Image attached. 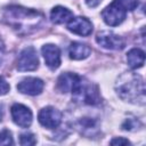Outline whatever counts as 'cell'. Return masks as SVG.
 <instances>
[{"instance_id":"6da1fadb","label":"cell","mask_w":146,"mask_h":146,"mask_svg":"<svg viewBox=\"0 0 146 146\" xmlns=\"http://www.w3.org/2000/svg\"><path fill=\"white\" fill-rule=\"evenodd\" d=\"M3 19L19 34H29L42 24L44 16L34 9L22 6H8L3 9Z\"/></svg>"},{"instance_id":"7a4b0ae2","label":"cell","mask_w":146,"mask_h":146,"mask_svg":"<svg viewBox=\"0 0 146 146\" xmlns=\"http://www.w3.org/2000/svg\"><path fill=\"white\" fill-rule=\"evenodd\" d=\"M115 90L121 99L133 103H145V83L141 75L132 72H125L119 76L115 83Z\"/></svg>"},{"instance_id":"3957f363","label":"cell","mask_w":146,"mask_h":146,"mask_svg":"<svg viewBox=\"0 0 146 146\" xmlns=\"http://www.w3.org/2000/svg\"><path fill=\"white\" fill-rule=\"evenodd\" d=\"M84 87V82H82V78L74 73H63L59 75L57 80V89L63 92H72L74 96H79Z\"/></svg>"},{"instance_id":"277c9868","label":"cell","mask_w":146,"mask_h":146,"mask_svg":"<svg viewBox=\"0 0 146 146\" xmlns=\"http://www.w3.org/2000/svg\"><path fill=\"white\" fill-rule=\"evenodd\" d=\"M125 15H127L125 9L122 8L116 0H114L110 6H107L102 11L103 21L110 26H116L121 24L124 21Z\"/></svg>"},{"instance_id":"5b68a950","label":"cell","mask_w":146,"mask_h":146,"mask_svg":"<svg viewBox=\"0 0 146 146\" xmlns=\"http://www.w3.org/2000/svg\"><path fill=\"white\" fill-rule=\"evenodd\" d=\"M39 66V58L36 51L33 47L24 48L18 56L17 59V70L22 72L26 71H34Z\"/></svg>"},{"instance_id":"8992f818","label":"cell","mask_w":146,"mask_h":146,"mask_svg":"<svg viewBox=\"0 0 146 146\" xmlns=\"http://www.w3.org/2000/svg\"><path fill=\"white\" fill-rule=\"evenodd\" d=\"M96 42L105 49L121 50L124 48V40L112 31H102L96 35Z\"/></svg>"},{"instance_id":"52a82bcc","label":"cell","mask_w":146,"mask_h":146,"mask_svg":"<svg viewBox=\"0 0 146 146\" xmlns=\"http://www.w3.org/2000/svg\"><path fill=\"white\" fill-rule=\"evenodd\" d=\"M38 119L42 127L47 129H55L62 122V113L52 106H47L39 112Z\"/></svg>"},{"instance_id":"ba28073f","label":"cell","mask_w":146,"mask_h":146,"mask_svg":"<svg viewBox=\"0 0 146 146\" xmlns=\"http://www.w3.org/2000/svg\"><path fill=\"white\" fill-rule=\"evenodd\" d=\"M13 121L21 128H29L32 123V112L29 107L22 104H14L10 108Z\"/></svg>"},{"instance_id":"9c48e42d","label":"cell","mask_w":146,"mask_h":146,"mask_svg":"<svg viewBox=\"0 0 146 146\" xmlns=\"http://www.w3.org/2000/svg\"><path fill=\"white\" fill-rule=\"evenodd\" d=\"M67 30L75 34L88 36L92 32V24L86 17H72L67 23Z\"/></svg>"},{"instance_id":"30bf717a","label":"cell","mask_w":146,"mask_h":146,"mask_svg":"<svg viewBox=\"0 0 146 146\" xmlns=\"http://www.w3.org/2000/svg\"><path fill=\"white\" fill-rule=\"evenodd\" d=\"M43 81L38 78H25L17 84V90L22 94L30 95V96H36L41 94L43 89Z\"/></svg>"},{"instance_id":"8fae6325","label":"cell","mask_w":146,"mask_h":146,"mask_svg":"<svg viewBox=\"0 0 146 146\" xmlns=\"http://www.w3.org/2000/svg\"><path fill=\"white\" fill-rule=\"evenodd\" d=\"M41 52L44 58L46 65L49 68L56 70L60 65V50L57 46L51 44V43L44 44L41 49Z\"/></svg>"},{"instance_id":"7c38bea8","label":"cell","mask_w":146,"mask_h":146,"mask_svg":"<svg viewBox=\"0 0 146 146\" xmlns=\"http://www.w3.org/2000/svg\"><path fill=\"white\" fill-rule=\"evenodd\" d=\"M91 52V49L88 44L82 42H72L68 49L70 57L74 60H81L87 58Z\"/></svg>"},{"instance_id":"4fadbf2b","label":"cell","mask_w":146,"mask_h":146,"mask_svg":"<svg viewBox=\"0 0 146 146\" xmlns=\"http://www.w3.org/2000/svg\"><path fill=\"white\" fill-rule=\"evenodd\" d=\"M73 17V13L63 7V6H56L50 11V19L54 24H63L68 22Z\"/></svg>"},{"instance_id":"5bb4252c","label":"cell","mask_w":146,"mask_h":146,"mask_svg":"<svg viewBox=\"0 0 146 146\" xmlns=\"http://www.w3.org/2000/svg\"><path fill=\"white\" fill-rule=\"evenodd\" d=\"M127 62H128V65L132 70L141 67L144 65V62H145L144 51L138 49V48H133V49L129 50L127 54Z\"/></svg>"},{"instance_id":"9a60e30c","label":"cell","mask_w":146,"mask_h":146,"mask_svg":"<svg viewBox=\"0 0 146 146\" xmlns=\"http://www.w3.org/2000/svg\"><path fill=\"white\" fill-rule=\"evenodd\" d=\"M139 125H140V123H139L138 120H136L135 117H129L122 124V129L127 130V131H135V130L138 129Z\"/></svg>"},{"instance_id":"2e32d148","label":"cell","mask_w":146,"mask_h":146,"mask_svg":"<svg viewBox=\"0 0 146 146\" xmlns=\"http://www.w3.org/2000/svg\"><path fill=\"white\" fill-rule=\"evenodd\" d=\"M36 143V139H35V136L33 133H22L21 135V138H19V144L23 145V146H29V145H34Z\"/></svg>"},{"instance_id":"e0dca14e","label":"cell","mask_w":146,"mask_h":146,"mask_svg":"<svg viewBox=\"0 0 146 146\" xmlns=\"http://www.w3.org/2000/svg\"><path fill=\"white\" fill-rule=\"evenodd\" d=\"M13 144V137L11 132L7 129H3L0 131V145H11Z\"/></svg>"},{"instance_id":"ac0fdd59","label":"cell","mask_w":146,"mask_h":146,"mask_svg":"<svg viewBox=\"0 0 146 146\" xmlns=\"http://www.w3.org/2000/svg\"><path fill=\"white\" fill-rule=\"evenodd\" d=\"M122 8L125 9V11L133 10L138 6V0H116Z\"/></svg>"},{"instance_id":"d6986e66","label":"cell","mask_w":146,"mask_h":146,"mask_svg":"<svg viewBox=\"0 0 146 146\" xmlns=\"http://www.w3.org/2000/svg\"><path fill=\"white\" fill-rule=\"evenodd\" d=\"M9 84H8V82L2 78V76H0V96H2V95H6L8 91H9Z\"/></svg>"},{"instance_id":"ffe728a7","label":"cell","mask_w":146,"mask_h":146,"mask_svg":"<svg viewBox=\"0 0 146 146\" xmlns=\"http://www.w3.org/2000/svg\"><path fill=\"white\" fill-rule=\"evenodd\" d=\"M111 144L112 145H129L130 141L125 138H122V137H119V138H114L111 140Z\"/></svg>"},{"instance_id":"44dd1931","label":"cell","mask_w":146,"mask_h":146,"mask_svg":"<svg viewBox=\"0 0 146 146\" xmlns=\"http://www.w3.org/2000/svg\"><path fill=\"white\" fill-rule=\"evenodd\" d=\"M102 1H103V0H86V3H87L89 7L95 8V7H97Z\"/></svg>"},{"instance_id":"7402d4cb","label":"cell","mask_w":146,"mask_h":146,"mask_svg":"<svg viewBox=\"0 0 146 146\" xmlns=\"http://www.w3.org/2000/svg\"><path fill=\"white\" fill-rule=\"evenodd\" d=\"M3 51H5V44H3L2 40L0 39V62H1V58L3 56Z\"/></svg>"},{"instance_id":"603a6c76","label":"cell","mask_w":146,"mask_h":146,"mask_svg":"<svg viewBox=\"0 0 146 146\" xmlns=\"http://www.w3.org/2000/svg\"><path fill=\"white\" fill-rule=\"evenodd\" d=\"M2 115H3V110H2V105L0 104V121L2 120Z\"/></svg>"}]
</instances>
